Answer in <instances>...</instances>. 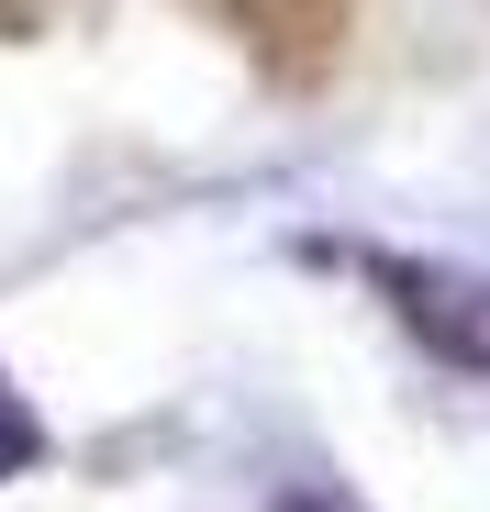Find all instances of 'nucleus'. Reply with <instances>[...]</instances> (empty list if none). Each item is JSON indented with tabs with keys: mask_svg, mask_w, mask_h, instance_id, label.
<instances>
[{
	"mask_svg": "<svg viewBox=\"0 0 490 512\" xmlns=\"http://www.w3.org/2000/svg\"><path fill=\"white\" fill-rule=\"evenodd\" d=\"M223 12V34L257 56V67H279V78H323L346 56V0H212Z\"/></svg>",
	"mask_w": 490,
	"mask_h": 512,
	"instance_id": "f257e3e1",
	"label": "nucleus"
},
{
	"mask_svg": "<svg viewBox=\"0 0 490 512\" xmlns=\"http://www.w3.org/2000/svg\"><path fill=\"white\" fill-rule=\"evenodd\" d=\"M23 457H34V423H23L12 401H0V468H23Z\"/></svg>",
	"mask_w": 490,
	"mask_h": 512,
	"instance_id": "f03ea898",
	"label": "nucleus"
}]
</instances>
